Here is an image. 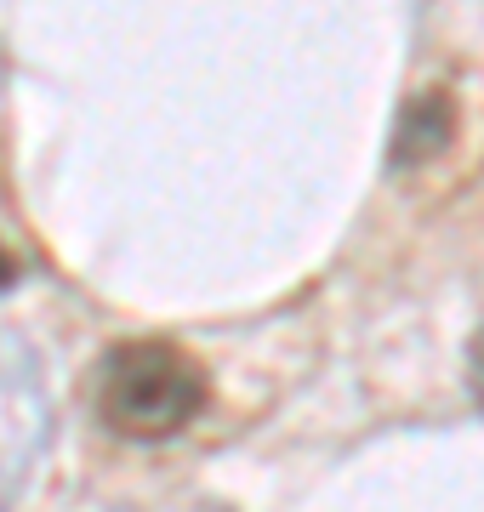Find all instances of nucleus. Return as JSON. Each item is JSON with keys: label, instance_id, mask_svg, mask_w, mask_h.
<instances>
[{"label": "nucleus", "instance_id": "1", "mask_svg": "<svg viewBox=\"0 0 484 512\" xmlns=\"http://www.w3.org/2000/svg\"><path fill=\"white\" fill-rule=\"evenodd\" d=\"M205 410V370L171 342H126L103 359L97 376V416L109 421L120 439L154 444L183 433Z\"/></svg>", "mask_w": 484, "mask_h": 512}, {"label": "nucleus", "instance_id": "2", "mask_svg": "<svg viewBox=\"0 0 484 512\" xmlns=\"http://www.w3.org/2000/svg\"><path fill=\"white\" fill-rule=\"evenodd\" d=\"M450 126H456V103L450 92H416L399 109V131H393V165H428L439 148L450 143Z\"/></svg>", "mask_w": 484, "mask_h": 512}, {"label": "nucleus", "instance_id": "3", "mask_svg": "<svg viewBox=\"0 0 484 512\" xmlns=\"http://www.w3.org/2000/svg\"><path fill=\"white\" fill-rule=\"evenodd\" d=\"M467 370H473V393L484 399V330L473 336V348H467Z\"/></svg>", "mask_w": 484, "mask_h": 512}, {"label": "nucleus", "instance_id": "4", "mask_svg": "<svg viewBox=\"0 0 484 512\" xmlns=\"http://www.w3.org/2000/svg\"><path fill=\"white\" fill-rule=\"evenodd\" d=\"M12 285H18V262L0 251V291H12Z\"/></svg>", "mask_w": 484, "mask_h": 512}]
</instances>
